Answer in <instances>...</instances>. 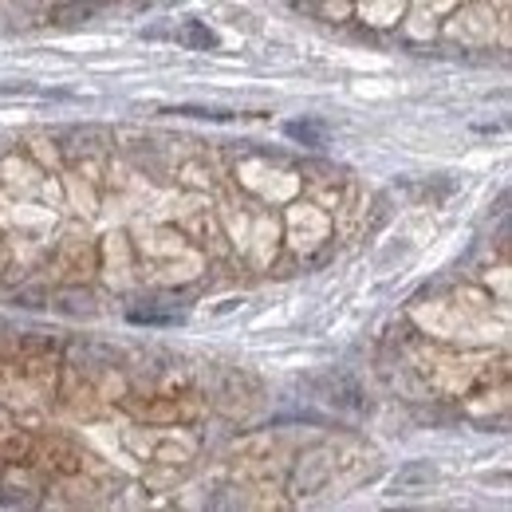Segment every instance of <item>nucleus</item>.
<instances>
[{
  "mask_svg": "<svg viewBox=\"0 0 512 512\" xmlns=\"http://www.w3.org/2000/svg\"><path fill=\"white\" fill-rule=\"evenodd\" d=\"M288 138H296V142H304V146H323V130L316 123H288Z\"/></svg>",
  "mask_w": 512,
  "mask_h": 512,
  "instance_id": "nucleus-1",
  "label": "nucleus"
},
{
  "mask_svg": "<svg viewBox=\"0 0 512 512\" xmlns=\"http://www.w3.org/2000/svg\"><path fill=\"white\" fill-rule=\"evenodd\" d=\"M182 40H186L190 48H217V36H213L209 28H201V24H193V20L182 28Z\"/></svg>",
  "mask_w": 512,
  "mask_h": 512,
  "instance_id": "nucleus-2",
  "label": "nucleus"
},
{
  "mask_svg": "<svg viewBox=\"0 0 512 512\" xmlns=\"http://www.w3.org/2000/svg\"><path fill=\"white\" fill-rule=\"evenodd\" d=\"M174 115H193V119H229V111H201V107H178Z\"/></svg>",
  "mask_w": 512,
  "mask_h": 512,
  "instance_id": "nucleus-3",
  "label": "nucleus"
}]
</instances>
